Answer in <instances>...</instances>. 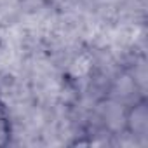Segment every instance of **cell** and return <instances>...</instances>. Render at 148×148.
Wrapping results in <instances>:
<instances>
[{"label":"cell","mask_w":148,"mask_h":148,"mask_svg":"<svg viewBox=\"0 0 148 148\" xmlns=\"http://www.w3.org/2000/svg\"><path fill=\"white\" fill-rule=\"evenodd\" d=\"M12 139V120L5 103L0 99V146H7Z\"/></svg>","instance_id":"obj_2"},{"label":"cell","mask_w":148,"mask_h":148,"mask_svg":"<svg viewBox=\"0 0 148 148\" xmlns=\"http://www.w3.org/2000/svg\"><path fill=\"white\" fill-rule=\"evenodd\" d=\"M124 129L134 139L148 136V99L145 96L134 98L124 112Z\"/></svg>","instance_id":"obj_1"}]
</instances>
